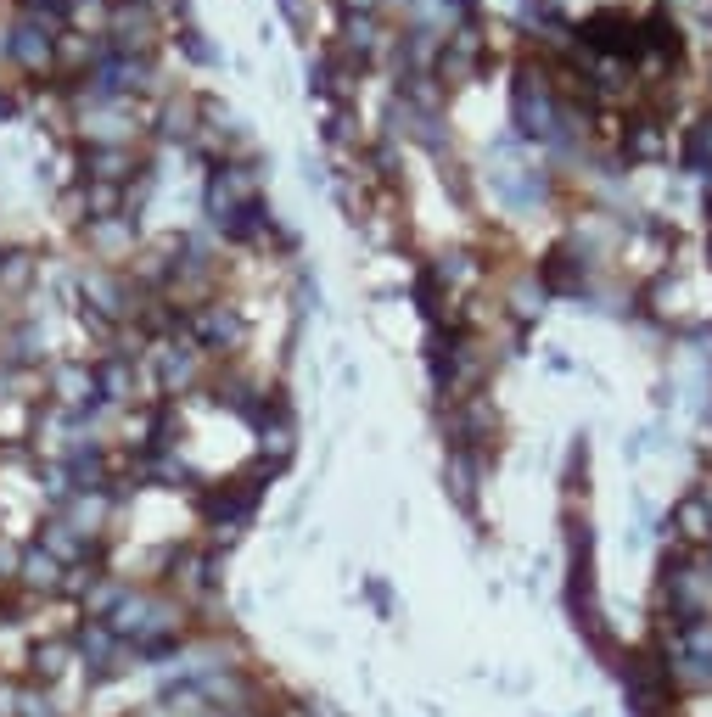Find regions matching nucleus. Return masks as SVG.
I'll return each mask as SVG.
<instances>
[{
  "label": "nucleus",
  "instance_id": "obj_1",
  "mask_svg": "<svg viewBox=\"0 0 712 717\" xmlns=\"http://www.w3.org/2000/svg\"><path fill=\"white\" fill-rule=\"evenodd\" d=\"M62 661H68V645H40V656H34V673H40V678H57Z\"/></svg>",
  "mask_w": 712,
  "mask_h": 717
}]
</instances>
